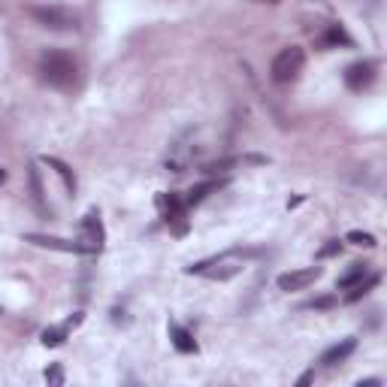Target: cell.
<instances>
[{
  "label": "cell",
  "mask_w": 387,
  "mask_h": 387,
  "mask_svg": "<svg viewBox=\"0 0 387 387\" xmlns=\"http://www.w3.org/2000/svg\"><path fill=\"white\" fill-rule=\"evenodd\" d=\"M40 76L45 85L58 88V91H70L79 82V64L70 58L67 52H43L40 55Z\"/></svg>",
  "instance_id": "1"
},
{
  "label": "cell",
  "mask_w": 387,
  "mask_h": 387,
  "mask_svg": "<svg viewBox=\"0 0 387 387\" xmlns=\"http://www.w3.org/2000/svg\"><path fill=\"white\" fill-rule=\"evenodd\" d=\"M305 67V49H300V45H284V49L272 58L269 64V73H272V82L279 85H291L293 79H300Z\"/></svg>",
  "instance_id": "2"
},
{
  "label": "cell",
  "mask_w": 387,
  "mask_h": 387,
  "mask_svg": "<svg viewBox=\"0 0 387 387\" xmlns=\"http://www.w3.org/2000/svg\"><path fill=\"white\" fill-rule=\"evenodd\" d=\"M242 269V260H239V252H227V254H218V257H209V260H200V264L188 267L185 272L188 276H206V279H233L236 272Z\"/></svg>",
  "instance_id": "3"
},
{
  "label": "cell",
  "mask_w": 387,
  "mask_h": 387,
  "mask_svg": "<svg viewBox=\"0 0 387 387\" xmlns=\"http://www.w3.org/2000/svg\"><path fill=\"white\" fill-rule=\"evenodd\" d=\"M28 16L49 30H76L79 16L67 6H28Z\"/></svg>",
  "instance_id": "4"
},
{
  "label": "cell",
  "mask_w": 387,
  "mask_h": 387,
  "mask_svg": "<svg viewBox=\"0 0 387 387\" xmlns=\"http://www.w3.org/2000/svg\"><path fill=\"white\" fill-rule=\"evenodd\" d=\"M103 239H106V233H103V224H100V212L91 209L82 221V236H79V242H82L85 254H97L100 248H103Z\"/></svg>",
  "instance_id": "5"
},
{
  "label": "cell",
  "mask_w": 387,
  "mask_h": 387,
  "mask_svg": "<svg viewBox=\"0 0 387 387\" xmlns=\"http://www.w3.org/2000/svg\"><path fill=\"white\" fill-rule=\"evenodd\" d=\"M375 79H378V64L375 61H354L345 70V85L351 91H366L372 88Z\"/></svg>",
  "instance_id": "6"
},
{
  "label": "cell",
  "mask_w": 387,
  "mask_h": 387,
  "mask_svg": "<svg viewBox=\"0 0 387 387\" xmlns=\"http://www.w3.org/2000/svg\"><path fill=\"white\" fill-rule=\"evenodd\" d=\"M321 267H305V269H293V272H284L279 276V291L284 293H293V291H305L309 284H315L321 279Z\"/></svg>",
  "instance_id": "7"
},
{
  "label": "cell",
  "mask_w": 387,
  "mask_h": 387,
  "mask_svg": "<svg viewBox=\"0 0 387 387\" xmlns=\"http://www.w3.org/2000/svg\"><path fill=\"white\" fill-rule=\"evenodd\" d=\"M25 242L37 245V248H52V252H67V254H85L82 242H73V239H61V236H45V233H28Z\"/></svg>",
  "instance_id": "8"
},
{
  "label": "cell",
  "mask_w": 387,
  "mask_h": 387,
  "mask_svg": "<svg viewBox=\"0 0 387 387\" xmlns=\"http://www.w3.org/2000/svg\"><path fill=\"white\" fill-rule=\"evenodd\" d=\"M354 348H357V339H342L339 345H333V348H327L324 354H321V363L327 369H333V366H339L342 360H348L351 354H354Z\"/></svg>",
  "instance_id": "9"
},
{
  "label": "cell",
  "mask_w": 387,
  "mask_h": 387,
  "mask_svg": "<svg viewBox=\"0 0 387 387\" xmlns=\"http://www.w3.org/2000/svg\"><path fill=\"white\" fill-rule=\"evenodd\" d=\"M79 324H82V315H73L70 321H64L61 327H49V330H43V345H49V348L64 345V339L70 336V330L79 327Z\"/></svg>",
  "instance_id": "10"
},
{
  "label": "cell",
  "mask_w": 387,
  "mask_h": 387,
  "mask_svg": "<svg viewBox=\"0 0 387 387\" xmlns=\"http://www.w3.org/2000/svg\"><path fill=\"white\" fill-rule=\"evenodd\" d=\"M318 45H321V49H339V45L351 49V45H354V40H351V33H348L342 25H330V28L324 30V37L318 40Z\"/></svg>",
  "instance_id": "11"
},
{
  "label": "cell",
  "mask_w": 387,
  "mask_h": 387,
  "mask_svg": "<svg viewBox=\"0 0 387 387\" xmlns=\"http://www.w3.org/2000/svg\"><path fill=\"white\" fill-rule=\"evenodd\" d=\"M169 339H173L176 351H181V354H197V342H194V336L188 333L185 327L169 324Z\"/></svg>",
  "instance_id": "12"
},
{
  "label": "cell",
  "mask_w": 387,
  "mask_h": 387,
  "mask_svg": "<svg viewBox=\"0 0 387 387\" xmlns=\"http://www.w3.org/2000/svg\"><path fill=\"white\" fill-rule=\"evenodd\" d=\"M378 281H381V276H375V272H369V276L363 279V281H357L354 288H348V293H345V303H357V300H363V297H366V293H369V291H372Z\"/></svg>",
  "instance_id": "13"
},
{
  "label": "cell",
  "mask_w": 387,
  "mask_h": 387,
  "mask_svg": "<svg viewBox=\"0 0 387 387\" xmlns=\"http://www.w3.org/2000/svg\"><path fill=\"white\" fill-rule=\"evenodd\" d=\"M43 164H45V167H52L55 173L61 176V181H64V188H67V191H70V194L76 191V176H73V169L67 167L64 161H58V157H43Z\"/></svg>",
  "instance_id": "14"
},
{
  "label": "cell",
  "mask_w": 387,
  "mask_h": 387,
  "mask_svg": "<svg viewBox=\"0 0 387 387\" xmlns=\"http://www.w3.org/2000/svg\"><path fill=\"white\" fill-rule=\"evenodd\" d=\"M369 276V264H351V269L345 272L342 279L336 281V288H342V291H348V288H354L357 281H363Z\"/></svg>",
  "instance_id": "15"
},
{
  "label": "cell",
  "mask_w": 387,
  "mask_h": 387,
  "mask_svg": "<svg viewBox=\"0 0 387 387\" xmlns=\"http://www.w3.org/2000/svg\"><path fill=\"white\" fill-rule=\"evenodd\" d=\"M224 185V181H203V185H194L191 191H188V197H185V206H197V203H203L206 200V194H212V191H218Z\"/></svg>",
  "instance_id": "16"
},
{
  "label": "cell",
  "mask_w": 387,
  "mask_h": 387,
  "mask_svg": "<svg viewBox=\"0 0 387 387\" xmlns=\"http://www.w3.org/2000/svg\"><path fill=\"white\" fill-rule=\"evenodd\" d=\"M28 179H30V197H33V206H37V209L43 212V181H40V169H37V167H30Z\"/></svg>",
  "instance_id": "17"
},
{
  "label": "cell",
  "mask_w": 387,
  "mask_h": 387,
  "mask_svg": "<svg viewBox=\"0 0 387 387\" xmlns=\"http://www.w3.org/2000/svg\"><path fill=\"white\" fill-rule=\"evenodd\" d=\"M345 242L360 245V248H375V245H378V242H375V236H372V233H363V230H351V233L345 236Z\"/></svg>",
  "instance_id": "18"
},
{
  "label": "cell",
  "mask_w": 387,
  "mask_h": 387,
  "mask_svg": "<svg viewBox=\"0 0 387 387\" xmlns=\"http://www.w3.org/2000/svg\"><path fill=\"white\" fill-rule=\"evenodd\" d=\"M336 254H342V242H339V239H330V242L321 248V252H318V257H336Z\"/></svg>",
  "instance_id": "19"
},
{
  "label": "cell",
  "mask_w": 387,
  "mask_h": 387,
  "mask_svg": "<svg viewBox=\"0 0 387 387\" xmlns=\"http://www.w3.org/2000/svg\"><path fill=\"white\" fill-rule=\"evenodd\" d=\"M45 381H49V384H64V369L61 366H49V369H45Z\"/></svg>",
  "instance_id": "20"
},
{
  "label": "cell",
  "mask_w": 387,
  "mask_h": 387,
  "mask_svg": "<svg viewBox=\"0 0 387 387\" xmlns=\"http://www.w3.org/2000/svg\"><path fill=\"white\" fill-rule=\"evenodd\" d=\"M333 305H336V297H321V300L309 303L305 309H333Z\"/></svg>",
  "instance_id": "21"
},
{
  "label": "cell",
  "mask_w": 387,
  "mask_h": 387,
  "mask_svg": "<svg viewBox=\"0 0 387 387\" xmlns=\"http://www.w3.org/2000/svg\"><path fill=\"white\" fill-rule=\"evenodd\" d=\"M252 4H267V6H279V4H284V0H252Z\"/></svg>",
  "instance_id": "22"
},
{
  "label": "cell",
  "mask_w": 387,
  "mask_h": 387,
  "mask_svg": "<svg viewBox=\"0 0 387 387\" xmlns=\"http://www.w3.org/2000/svg\"><path fill=\"white\" fill-rule=\"evenodd\" d=\"M312 378H315V372H305V375H303V378H300V381H297V384H300V387H303V384H309V381H312Z\"/></svg>",
  "instance_id": "23"
},
{
  "label": "cell",
  "mask_w": 387,
  "mask_h": 387,
  "mask_svg": "<svg viewBox=\"0 0 387 387\" xmlns=\"http://www.w3.org/2000/svg\"><path fill=\"white\" fill-rule=\"evenodd\" d=\"M6 181V167H0V185H4Z\"/></svg>",
  "instance_id": "24"
}]
</instances>
